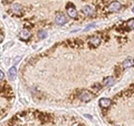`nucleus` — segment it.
I'll return each instance as SVG.
<instances>
[{
    "label": "nucleus",
    "mask_w": 134,
    "mask_h": 126,
    "mask_svg": "<svg viewBox=\"0 0 134 126\" xmlns=\"http://www.w3.org/2000/svg\"><path fill=\"white\" fill-rule=\"evenodd\" d=\"M66 8H67V15H68L70 18H76L77 17V10H76V8L74 7L73 3H68Z\"/></svg>",
    "instance_id": "obj_1"
},
{
    "label": "nucleus",
    "mask_w": 134,
    "mask_h": 126,
    "mask_svg": "<svg viewBox=\"0 0 134 126\" xmlns=\"http://www.w3.org/2000/svg\"><path fill=\"white\" fill-rule=\"evenodd\" d=\"M121 3L119 1H113L112 3H110V6H108V11H111V12H117V11H120L121 10Z\"/></svg>",
    "instance_id": "obj_2"
},
{
    "label": "nucleus",
    "mask_w": 134,
    "mask_h": 126,
    "mask_svg": "<svg viewBox=\"0 0 134 126\" xmlns=\"http://www.w3.org/2000/svg\"><path fill=\"white\" fill-rule=\"evenodd\" d=\"M11 11H12V14H14V15L20 16L23 14V7H21V5H19V3H14V5L11 6Z\"/></svg>",
    "instance_id": "obj_3"
},
{
    "label": "nucleus",
    "mask_w": 134,
    "mask_h": 126,
    "mask_svg": "<svg viewBox=\"0 0 134 126\" xmlns=\"http://www.w3.org/2000/svg\"><path fill=\"white\" fill-rule=\"evenodd\" d=\"M67 21V19H66V17L63 15V14H57L55 16V22L57 25H59V26H63V25H65Z\"/></svg>",
    "instance_id": "obj_4"
},
{
    "label": "nucleus",
    "mask_w": 134,
    "mask_h": 126,
    "mask_svg": "<svg viewBox=\"0 0 134 126\" xmlns=\"http://www.w3.org/2000/svg\"><path fill=\"white\" fill-rule=\"evenodd\" d=\"M134 66V59L132 57H127L123 62H122V67L124 69H127L130 67H133Z\"/></svg>",
    "instance_id": "obj_5"
},
{
    "label": "nucleus",
    "mask_w": 134,
    "mask_h": 126,
    "mask_svg": "<svg viewBox=\"0 0 134 126\" xmlns=\"http://www.w3.org/2000/svg\"><path fill=\"white\" fill-rule=\"evenodd\" d=\"M78 98L81 99L82 102H88V100H91V98H92V95L88 93V91H86V90H83L82 93L79 94Z\"/></svg>",
    "instance_id": "obj_6"
},
{
    "label": "nucleus",
    "mask_w": 134,
    "mask_h": 126,
    "mask_svg": "<svg viewBox=\"0 0 134 126\" xmlns=\"http://www.w3.org/2000/svg\"><path fill=\"white\" fill-rule=\"evenodd\" d=\"M88 44L92 45V46H95V47H97V46L100 44V38L98 36H92L88 38Z\"/></svg>",
    "instance_id": "obj_7"
},
{
    "label": "nucleus",
    "mask_w": 134,
    "mask_h": 126,
    "mask_svg": "<svg viewBox=\"0 0 134 126\" xmlns=\"http://www.w3.org/2000/svg\"><path fill=\"white\" fill-rule=\"evenodd\" d=\"M112 104V100L110 98H100L99 99V106L103 107V108H107L110 107Z\"/></svg>",
    "instance_id": "obj_8"
},
{
    "label": "nucleus",
    "mask_w": 134,
    "mask_h": 126,
    "mask_svg": "<svg viewBox=\"0 0 134 126\" xmlns=\"http://www.w3.org/2000/svg\"><path fill=\"white\" fill-rule=\"evenodd\" d=\"M94 10H95V8L93 6H85L83 8V14L85 16H91L94 14Z\"/></svg>",
    "instance_id": "obj_9"
},
{
    "label": "nucleus",
    "mask_w": 134,
    "mask_h": 126,
    "mask_svg": "<svg viewBox=\"0 0 134 126\" xmlns=\"http://www.w3.org/2000/svg\"><path fill=\"white\" fill-rule=\"evenodd\" d=\"M29 37H30V32H29V30H27V29H24V30L20 32V38L23 40H28Z\"/></svg>",
    "instance_id": "obj_10"
},
{
    "label": "nucleus",
    "mask_w": 134,
    "mask_h": 126,
    "mask_svg": "<svg viewBox=\"0 0 134 126\" xmlns=\"http://www.w3.org/2000/svg\"><path fill=\"white\" fill-rule=\"evenodd\" d=\"M16 73H17L16 67H11V68L9 69V71H8V76H9L10 81H14V79L16 78Z\"/></svg>",
    "instance_id": "obj_11"
},
{
    "label": "nucleus",
    "mask_w": 134,
    "mask_h": 126,
    "mask_svg": "<svg viewBox=\"0 0 134 126\" xmlns=\"http://www.w3.org/2000/svg\"><path fill=\"white\" fill-rule=\"evenodd\" d=\"M113 82H114V78H113L112 76H108L106 78H104L103 81V86H110L113 84Z\"/></svg>",
    "instance_id": "obj_12"
},
{
    "label": "nucleus",
    "mask_w": 134,
    "mask_h": 126,
    "mask_svg": "<svg viewBox=\"0 0 134 126\" xmlns=\"http://www.w3.org/2000/svg\"><path fill=\"white\" fill-rule=\"evenodd\" d=\"M46 37H47V31L40 30V31L38 32V38H39V39H44V38H46Z\"/></svg>",
    "instance_id": "obj_13"
},
{
    "label": "nucleus",
    "mask_w": 134,
    "mask_h": 126,
    "mask_svg": "<svg viewBox=\"0 0 134 126\" xmlns=\"http://www.w3.org/2000/svg\"><path fill=\"white\" fill-rule=\"evenodd\" d=\"M126 26L129 29H134V19H130L126 22Z\"/></svg>",
    "instance_id": "obj_14"
},
{
    "label": "nucleus",
    "mask_w": 134,
    "mask_h": 126,
    "mask_svg": "<svg viewBox=\"0 0 134 126\" xmlns=\"http://www.w3.org/2000/svg\"><path fill=\"white\" fill-rule=\"evenodd\" d=\"M93 27H95V24H91V25H88V26H87L85 29H84V31H88L90 29H92Z\"/></svg>",
    "instance_id": "obj_15"
},
{
    "label": "nucleus",
    "mask_w": 134,
    "mask_h": 126,
    "mask_svg": "<svg viewBox=\"0 0 134 126\" xmlns=\"http://www.w3.org/2000/svg\"><path fill=\"white\" fill-rule=\"evenodd\" d=\"M3 78H5V74H3L2 73V71L1 70H0V81H2V79Z\"/></svg>",
    "instance_id": "obj_16"
},
{
    "label": "nucleus",
    "mask_w": 134,
    "mask_h": 126,
    "mask_svg": "<svg viewBox=\"0 0 134 126\" xmlns=\"http://www.w3.org/2000/svg\"><path fill=\"white\" fill-rule=\"evenodd\" d=\"M93 88H95L96 91H98V90L100 89V86H99V85H95V86H93Z\"/></svg>",
    "instance_id": "obj_17"
},
{
    "label": "nucleus",
    "mask_w": 134,
    "mask_h": 126,
    "mask_svg": "<svg viewBox=\"0 0 134 126\" xmlns=\"http://www.w3.org/2000/svg\"><path fill=\"white\" fill-rule=\"evenodd\" d=\"M2 38H3V37H2V35H1V33H0V41L2 40Z\"/></svg>",
    "instance_id": "obj_18"
},
{
    "label": "nucleus",
    "mask_w": 134,
    "mask_h": 126,
    "mask_svg": "<svg viewBox=\"0 0 134 126\" xmlns=\"http://www.w3.org/2000/svg\"><path fill=\"white\" fill-rule=\"evenodd\" d=\"M132 11H133V12H134V7H133V9H132Z\"/></svg>",
    "instance_id": "obj_19"
},
{
    "label": "nucleus",
    "mask_w": 134,
    "mask_h": 126,
    "mask_svg": "<svg viewBox=\"0 0 134 126\" xmlns=\"http://www.w3.org/2000/svg\"><path fill=\"white\" fill-rule=\"evenodd\" d=\"M114 126H121V125H114Z\"/></svg>",
    "instance_id": "obj_20"
}]
</instances>
